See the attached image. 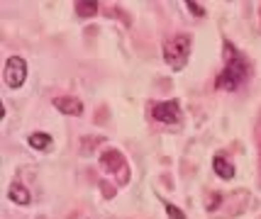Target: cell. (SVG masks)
<instances>
[{
	"mask_svg": "<svg viewBox=\"0 0 261 219\" xmlns=\"http://www.w3.org/2000/svg\"><path fill=\"white\" fill-rule=\"evenodd\" d=\"M27 144H30L34 151H49L51 144H54V139H51V134H46V132H32V134L27 137Z\"/></svg>",
	"mask_w": 261,
	"mask_h": 219,
	"instance_id": "obj_8",
	"label": "cell"
},
{
	"mask_svg": "<svg viewBox=\"0 0 261 219\" xmlns=\"http://www.w3.org/2000/svg\"><path fill=\"white\" fill-rule=\"evenodd\" d=\"M3 81L8 88H20L27 81V61L22 56H10L3 69Z\"/></svg>",
	"mask_w": 261,
	"mask_h": 219,
	"instance_id": "obj_3",
	"label": "cell"
},
{
	"mask_svg": "<svg viewBox=\"0 0 261 219\" xmlns=\"http://www.w3.org/2000/svg\"><path fill=\"white\" fill-rule=\"evenodd\" d=\"M76 15H79V17L98 15V3H95V0H79V3H76Z\"/></svg>",
	"mask_w": 261,
	"mask_h": 219,
	"instance_id": "obj_10",
	"label": "cell"
},
{
	"mask_svg": "<svg viewBox=\"0 0 261 219\" xmlns=\"http://www.w3.org/2000/svg\"><path fill=\"white\" fill-rule=\"evenodd\" d=\"M151 117L161 124H178L181 122V105L178 100H164L151 107Z\"/></svg>",
	"mask_w": 261,
	"mask_h": 219,
	"instance_id": "obj_4",
	"label": "cell"
},
{
	"mask_svg": "<svg viewBox=\"0 0 261 219\" xmlns=\"http://www.w3.org/2000/svg\"><path fill=\"white\" fill-rule=\"evenodd\" d=\"M54 107H57L59 112L71 115V117H79L81 112H83V103H81L79 98H71V95H59V98H54Z\"/></svg>",
	"mask_w": 261,
	"mask_h": 219,
	"instance_id": "obj_5",
	"label": "cell"
},
{
	"mask_svg": "<svg viewBox=\"0 0 261 219\" xmlns=\"http://www.w3.org/2000/svg\"><path fill=\"white\" fill-rule=\"evenodd\" d=\"M247 64H244V58L239 56L237 51H234V56H232V49L227 46V64H225V71L217 76V88H222V90H237L242 83L247 81Z\"/></svg>",
	"mask_w": 261,
	"mask_h": 219,
	"instance_id": "obj_1",
	"label": "cell"
},
{
	"mask_svg": "<svg viewBox=\"0 0 261 219\" xmlns=\"http://www.w3.org/2000/svg\"><path fill=\"white\" fill-rule=\"evenodd\" d=\"M100 166H102V171L117 175V171H125V156H122L120 151L110 149L100 156Z\"/></svg>",
	"mask_w": 261,
	"mask_h": 219,
	"instance_id": "obj_6",
	"label": "cell"
},
{
	"mask_svg": "<svg viewBox=\"0 0 261 219\" xmlns=\"http://www.w3.org/2000/svg\"><path fill=\"white\" fill-rule=\"evenodd\" d=\"M186 5H188V10L193 12V15H198V17H203V15H205V10L198 5V3H193V0H186Z\"/></svg>",
	"mask_w": 261,
	"mask_h": 219,
	"instance_id": "obj_12",
	"label": "cell"
},
{
	"mask_svg": "<svg viewBox=\"0 0 261 219\" xmlns=\"http://www.w3.org/2000/svg\"><path fill=\"white\" fill-rule=\"evenodd\" d=\"M191 49H193V39L188 35L171 37V39H166V44H164V61H166L173 71H181L183 66L188 64Z\"/></svg>",
	"mask_w": 261,
	"mask_h": 219,
	"instance_id": "obj_2",
	"label": "cell"
},
{
	"mask_svg": "<svg viewBox=\"0 0 261 219\" xmlns=\"http://www.w3.org/2000/svg\"><path fill=\"white\" fill-rule=\"evenodd\" d=\"M213 171H215L222 180H232L234 173H237V171H234V163H229L227 159H222V156H215V159H213Z\"/></svg>",
	"mask_w": 261,
	"mask_h": 219,
	"instance_id": "obj_9",
	"label": "cell"
},
{
	"mask_svg": "<svg viewBox=\"0 0 261 219\" xmlns=\"http://www.w3.org/2000/svg\"><path fill=\"white\" fill-rule=\"evenodd\" d=\"M8 200H12L15 205H22V207L32 202V197H30V190H27L22 183H10V187H8Z\"/></svg>",
	"mask_w": 261,
	"mask_h": 219,
	"instance_id": "obj_7",
	"label": "cell"
},
{
	"mask_svg": "<svg viewBox=\"0 0 261 219\" xmlns=\"http://www.w3.org/2000/svg\"><path fill=\"white\" fill-rule=\"evenodd\" d=\"M166 212H169V217H171V219H188V217H186V212H183V209L173 207L171 202H166Z\"/></svg>",
	"mask_w": 261,
	"mask_h": 219,
	"instance_id": "obj_11",
	"label": "cell"
}]
</instances>
